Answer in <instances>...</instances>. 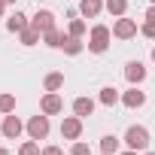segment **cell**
<instances>
[{
	"instance_id": "836d02e7",
	"label": "cell",
	"mask_w": 155,
	"mask_h": 155,
	"mask_svg": "<svg viewBox=\"0 0 155 155\" xmlns=\"http://www.w3.org/2000/svg\"><path fill=\"white\" fill-rule=\"evenodd\" d=\"M149 3H152V6H155V0H149Z\"/></svg>"
},
{
	"instance_id": "8fae6325",
	"label": "cell",
	"mask_w": 155,
	"mask_h": 155,
	"mask_svg": "<svg viewBox=\"0 0 155 155\" xmlns=\"http://www.w3.org/2000/svg\"><path fill=\"white\" fill-rule=\"evenodd\" d=\"M25 28H31V15H25V12L15 9V12L6 18V31H9V34H21Z\"/></svg>"
},
{
	"instance_id": "ba28073f",
	"label": "cell",
	"mask_w": 155,
	"mask_h": 155,
	"mask_svg": "<svg viewBox=\"0 0 155 155\" xmlns=\"http://www.w3.org/2000/svg\"><path fill=\"white\" fill-rule=\"evenodd\" d=\"M61 137L64 140H79L82 137V119L79 116H64V122H61Z\"/></svg>"
},
{
	"instance_id": "9c48e42d",
	"label": "cell",
	"mask_w": 155,
	"mask_h": 155,
	"mask_svg": "<svg viewBox=\"0 0 155 155\" xmlns=\"http://www.w3.org/2000/svg\"><path fill=\"white\" fill-rule=\"evenodd\" d=\"M122 104L128 110H140L146 104V91H140V85H131L128 91H122Z\"/></svg>"
},
{
	"instance_id": "7a4b0ae2",
	"label": "cell",
	"mask_w": 155,
	"mask_h": 155,
	"mask_svg": "<svg viewBox=\"0 0 155 155\" xmlns=\"http://www.w3.org/2000/svg\"><path fill=\"white\" fill-rule=\"evenodd\" d=\"M149 128H143V125H131L128 131H125V137H122V143L128 146V149H134V152H146L149 149Z\"/></svg>"
},
{
	"instance_id": "5b68a950",
	"label": "cell",
	"mask_w": 155,
	"mask_h": 155,
	"mask_svg": "<svg viewBox=\"0 0 155 155\" xmlns=\"http://www.w3.org/2000/svg\"><path fill=\"white\" fill-rule=\"evenodd\" d=\"M137 31H140L137 21H134V18H125V15H119L116 25H113V37H116V40H134Z\"/></svg>"
},
{
	"instance_id": "1f68e13d",
	"label": "cell",
	"mask_w": 155,
	"mask_h": 155,
	"mask_svg": "<svg viewBox=\"0 0 155 155\" xmlns=\"http://www.w3.org/2000/svg\"><path fill=\"white\" fill-rule=\"evenodd\" d=\"M152 61H155V46H152Z\"/></svg>"
},
{
	"instance_id": "30bf717a",
	"label": "cell",
	"mask_w": 155,
	"mask_h": 155,
	"mask_svg": "<svg viewBox=\"0 0 155 155\" xmlns=\"http://www.w3.org/2000/svg\"><path fill=\"white\" fill-rule=\"evenodd\" d=\"M125 79H128L131 85L146 82V67H143V61H128V64H125Z\"/></svg>"
},
{
	"instance_id": "f546056e",
	"label": "cell",
	"mask_w": 155,
	"mask_h": 155,
	"mask_svg": "<svg viewBox=\"0 0 155 155\" xmlns=\"http://www.w3.org/2000/svg\"><path fill=\"white\" fill-rule=\"evenodd\" d=\"M0 155H12V152H9V149H3V146H0Z\"/></svg>"
},
{
	"instance_id": "603a6c76",
	"label": "cell",
	"mask_w": 155,
	"mask_h": 155,
	"mask_svg": "<svg viewBox=\"0 0 155 155\" xmlns=\"http://www.w3.org/2000/svg\"><path fill=\"white\" fill-rule=\"evenodd\" d=\"M43 149H40V140H25L21 146H18V155H40Z\"/></svg>"
},
{
	"instance_id": "9a60e30c",
	"label": "cell",
	"mask_w": 155,
	"mask_h": 155,
	"mask_svg": "<svg viewBox=\"0 0 155 155\" xmlns=\"http://www.w3.org/2000/svg\"><path fill=\"white\" fill-rule=\"evenodd\" d=\"M97 101H101L104 107H116V104L122 101V94H119V88H113V85H104V88H101V94H97Z\"/></svg>"
},
{
	"instance_id": "6da1fadb",
	"label": "cell",
	"mask_w": 155,
	"mask_h": 155,
	"mask_svg": "<svg viewBox=\"0 0 155 155\" xmlns=\"http://www.w3.org/2000/svg\"><path fill=\"white\" fill-rule=\"evenodd\" d=\"M110 40H113V31L107 28V25H94L91 31H88V52H94V55H104L107 49H110Z\"/></svg>"
},
{
	"instance_id": "4316f807",
	"label": "cell",
	"mask_w": 155,
	"mask_h": 155,
	"mask_svg": "<svg viewBox=\"0 0 155 155\" xmlns=\"http://www.w3.org/2000/svg\"><path fill=\"white\" fill-rule=\"evenodd\" d=\"M146 21H155V6H149V9H146Z\"/></svg>"
},
{
	"instance_id": "4fadbf2b",
	"label": "cell",
	"mask_w": 155,
	"mask_h": 155,
	"mask_svg": "<svg viewBox=\"0 0 155 155\" xmlns=\"http://www.w3.org/2000/svg\"><path fill=\"white\" fill-rule=\"evenodd\" d=\"M61 49H64V55H70V58H76V55H82V49H85V43H82V37H64V43H61Z\"/></svg>"
},
{
	"instance_id": "7c38bea8",
	"label": "cell",
	"mask_w": 155,
	"mask_h": 155,
	"mask_svg": "<svg viewBox=\"0 0 155 155\" xmlns=\"http://www.w3.org/2000/svg\"><path fill=\"white\" fill-rule=\"evenodd\" d=\"M104 9H107L104 0H79V15L82 18H97Z\"/></svg>"
},
{
	"instance_id": "d590c367",
	"label": "cell",
	"mask_w": 155,
	"mask_h": 155,
	"mask_svg": "<svg viewBox=\"0 0 155 155\" xmlns=\"http://www.w3.org/2000/svg\"><path fill=\"white\" fill-rule=\"evenodd\" d=\"M101 155H104V152H101Z\"/></svg>"
},
{
	"instance_id": "e0dca14e",
	"label": "cell",
	"mask_w": 155,
	"mask_h": 155,
	"mask_svg": "<svg viewBox=\"0 0 155 155\" xmlns=\"http://www.w3.org/2000/svg\"><path fill=\"white\" fill-rule=\"evenodd\" d=\"M43 88H46V91H61V88H64V73H58V70L49 73L46 79H43Z\"/></svg>"
},
{
	"instance_id": "5bb4252c",
	"label": "cell",
	"mask_w": 155,
	"mask_h": 155,
	"mask_svg": "<svg viewBox=\"0 0 155 155\" xmlns=\"http://www.w3.org/2000/svg\"><path fill=\"white\" fill-rule=\"evenodd\" d=\"M94 107H97V101H91V97H76V101H73V113L79 116V119L91 116V113H94Z\"/></svg>"
},
{
	"instance_id": "83f0119b",
	"label": "cell",
	"mask_w": 155,
	"mask_h": 155,
	"mask_svg": "<svg viewBox=\"0 0 155 155\" xmlns=\"http://www.w3.org/2000/svg\"><path fill=\"white\" fill-rule=\"evenodd\" d=\"M6 6H9V3H6V0H0V15H3V12H6Z\"/></svg>"
},
{
	"instance_id": "8992f818",
	"label": "cell",
	"mask_w": 155,
	"mask_h": 155,
	"mask_svg": "<svg viewBox=\"0 0 155 155\" xmlns=\"http://www.w3.org/2000/svg\"><path fill=\"white\" fill-rule=\"evenodd\" d=\"M40 113H46V116L64 113V97H61L58 91H46V94L40 97Z\"/></svg>"
},
{
	"instance_id": "e575fe53",
	"label": "cell",
	"mask_w": 155,
	"mask_h": 155,
	"mask_svg": "<svg viewBox=\"0 0 155 155\" xmlns=\"http://www.w3.org/2000/svg\"><path fill=\"white\" fill-rule=\"evenodd\" d=\"M37 3H40V0H37Z\"/></svg>"
},
{
	"instance_id": "ffe728a7",
	"label": "cell",
	"mask_w": 155,
	"mask_h": 155,
	"mask_svg": "<svg viewBox=\"0 0 155 155\" xmlns=\"http://www.w3.org/2000/svg\"><path fill=\"white\" fill-rule=\"evenodd\" d=\"M64 37H67V34H61V31L55 28V31H49V34H43V43H46L49 49H61V43H64Z\"/></svg>"
},
{
	"instance_id": "277c9868",
	"label": "cell",
	"mask_w": 155,
	"mask_h": 155,
	"mask_svg": "<svg viewBox=\"0 0 155 155\" xmlns=\"http://www.w3.org/2000/svg\"><path fill=\"white\" fill-rule=\"evenodd\" d=\"M0 134H3L6 140H18L21 134H25V122L15 116V113H9V116H3V125H0Z\"/></svg>"
},
{
	"instance_id": "cb8c5ba5",
	"label": "cell",
	"mask_w": 155,
	"mask_h": 155,
	"mask_svg": "<svg viewBox=\"0 0 155 155\" xmlns=\"http://www.w3.org/2000/svg\"><path fill=\"white\" fill-rule=\"evenodd\" d=\"M70 155H91V149H88V143H82V140H73Z\"/></svg>"
},
{
	"instance_id": "ac0fdd59",
	"label": "cell",
	"mask_w": 155,
	"mask_h": 155,
	"mask_svg": "<svg viewBox=\"0 0 155 155\" xmlns=\"http://www.w3.org/2000/svg\"><path fill=\"white\" fill-rule=\"evenodd\" d=\"M104 6H107V12H110V15H116V18H119V15H125V12H128V0H104Z\"/></svg>"
},
{
	"instance_id": "52a82bcc",
	"label": "cell",
	"mask_w": 155,
	"mask_h": 155,
	"mask_svg": "<svg viewBox=\"0 0 155 155\" xmlns=\"http://www.w3.org/2000/svg\"><path fill=\"white\" fill-rule=\"evenodd\" d=\"M31 28H37L40 34L55 31V12H52V9H37V12L31 15Z\"/></svg>"
},
{
	"instance_id": "44dd1931",
	"label": "cell",
	"mask_w": 155,
	"mask_h": 155,
	"mask_svg": "<svg viewBox=\"0 0 155 155\" xmlns=\"http://www.w3.org/2000/svg\"><path fill=\"white\" fill-rule=\"evenodd\" d=\"M67 34H70V37H85V34H88V25H85L82 18H70V28H67Z\"/></svg>"
},
{
	"instance_id": "d6986e66",
	"label": "cell",
	"mask_w": 155,
	"mask_h": 155,
	"mask_svg": "<svg viewBox=\"0 0 155 155\" xmlns=\"http://www.w3.org/2000/svg\"><path fill=\"white\" fill-rule=\"evenodd\" d=\"M40 37H43V34H40L37 28H25V31L18 34V40H21V46H37V43H40Z\"/></svg>"
},
{
	"instance_id": "7402d4cb",
	"label": "cell",
	"mask_w": 155,
	"mask_h": 155,
	"mask_svg": "<svg viewBox=\"0 0 155 155\" xmlns=\"http://www.w3.org/2000/svg\"><path fill=\"white\" fill-rule=\"evenodd\" d=\"M0 113H3V116L15 113V94H9V91H3V94H0Z\"/></svg>"
},
{
	"instance_id": "d4e9b609",
	"label": "cell",
	"mask_w": 155,
	"mask_h": 155,
	"mask_svg": "<svg viewBox=\"0 0 155 155\" xmlns=\"http://www.w3.org/2000/svg\"><path fill=\"white\" fill-rule=\"evenodd\" d=\"M140 34H143L146 40H155V21H143V25H140Z\"/></svg>"
},
{
	"instance_id": "3957f363",
	"label": "cell",
	"mask_w": 155,
	"mask_h": 155,
	"mask_svg": "<svg viewBox=\"0 0 155 155\" xmlns=\"http://www.w3.org/2000/svg\"><path fill=\"white\" fill-rule=\"evenodd\" d=\"M25 131H28V137H31V140H46V137H49V131H52L49 116H46V113L31 116V119H28V125H25Z\"/></svg>"
},
{
	"instance_id": "4dcf8cb0",
	"label": "cell",
	"mask_w": 155,
	"mask_h": 155,
	"mask_svg": "<svg viewBox=\"0 0 155 155\" xmlns=\"http://www.w3.org/2000/svg\"><path fill=\"white\" fill-rule=\"evenodd\" d=\"M140 155H155V152H149V149H146V152H140Z\"/></svg>"
},
{
	"instance_id": "484cf974",
	"label": "cell",
	"mask_w": 155,
	"mask_h": 155,
	"mask_svg": "<svg viewBox=\"0 0 155 155\" xmlns=\"http://www.w3.org/2000/svg\"><path fill=\"white\" fill-rule=\"evenodd\" d=\"M40 155H64V149L61 146H55V143H49V146H43V152Z\"/></svg>"
},
{
	"instance_id": "2e32d148",
	"label": "cell",
	"mask_w": 155,
	"mask_h": 155,
	"mask_svg": "<svg viewBox=\"0 0 155 155\" xmlns=\"http://www.w3.org/2000/svg\"><path fill=\"white\" fill-rule=\"evenodd\" d=\"M119 146H122V140L116 134H104L101 137V152L104 155H119Z\"/></svg>"
},
{
	"instance_id": "f1b7e54d",
	"label": "cell",
	"mask_w": 155,
	"mask_h": 155,
	"mask_svg": "<svg viewBox=\"0 0 155 155\" xmlns=\"http://www.w3.org/2000/svg\"><path fill=\"white\" fill-rule=\"evenodd\" d=\"M119 155H140V152H134V149H125V152H119Z\"/></svg>"
},
{
	"instance_id": "d6a6232c",
	"label": "cell",
	"mask_w": 155,
	"mask_h": 155,
	"mask_svg": "<svg viewBox=\"0 0 155 155\" xmlns=\"http://www.w3.org/2000/svg\"><path fill=\"white\" fill-rule=\"evenodd\" d=\"M6 3H18V0H6Z\"/></svg>"
}]
</instances>
